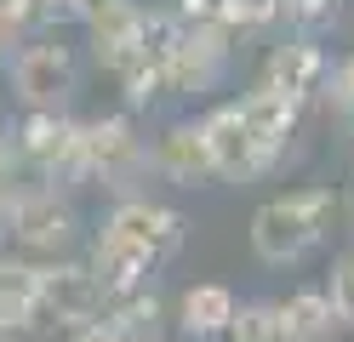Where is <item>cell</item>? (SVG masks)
<instances>
[{
  "mask_svg": "<svg viewBox=\"0 0 354 342\" xmlns=\"http://www.w3.org/2000/svg\"><path fill=\"white\" fill-rule=\"evenodd\" d=\"M154 342H166V336H154Z\"/></svg>",
  "mask_w": 354,
  "mask_h": 342,
  "instance_id": "cell-27",
  "label": "cell"
},
{
  "mask_svg": "<svg viewBox=\"0 0 354 342\" xmlns=\"http://www.w3.org/2000/svg\"><path fill=\"white\" fill-rule=\"evenodd\" d=\"M69 342H120V336L109 331L103 319H92V325H75V331H69Z\"/></svg>",
  "mask_w": 354,
  "mask_h": 342,
  "instance_id": "cell-23",
  "label": "cell"
},
{
  "mask_svg": "<svg viewBox=\"0 0 354 342\" xmlns=\"http://www.w3.org/2000/svg\"><path fill=\"white\" fill-rule=\"evenodd\" d=\"M6 149H12V120L0 114V160H6Z\"/></svg>",
  "mask_w": 354,
  "mask_h": 342,
  "instance_id": "cell-25",
  "label": "cell"
},
{
  "mask_svg": "<svg viewBox=\"0 0 354 342\" xmlns=\"http://www.w3.org/2000/svg\"><path fill=\"white\" fill-rule=\"evenodd\" d=\"M280 308V325H286V342H331L343 325H337V314H331V303H326V291H292L286 303H274Z\"/></svg>",
  "mask_w": 354,
  "mask_h": 342,
  "instance_id": "cell-15",
  "label": "cell"
},
{
  "mask_svg": "<svg viewBox=\"0 0 354 342\" xmlns=\"http://www.w3.org/2000/svg\"><path fill=\"white\" fill-rule=\"evenodd\" d=\"M12 194H17V166H12V154H6V160H0V222H6Z\"/></svg>",
  "mask_w": 354,
  "mask_h": 342,
  "instance_id": "cell-22",
  "label": "cell"
},
{
  "mask_svg": "<svg viewBox=\"0 0 354 342\" xmlns=\"http://www.w3.org/2000/svg\"><path fill=\"white\" fill-rule=\"evenodd\" d=\"M0 228L12 234L17 257H29V263H57L80 245V211L69 205V194L40 189V182H17Z\"/></svg>",
  "mask_w": 354,
  "mask_h": 342,
  "instance_id": "cell-2",
  "label": "cell"
},
{
  "mask_svg": "<svg viewBox=\"0 0 354 342\" xmlns=\"http://www.w3.org/2000/svg\"><path fill=\"white\" fill-rule=\"evenodd\" d=\"M234 114H240V126H246V137H252V149L269 160L286 154V143L297 137V114H303V103H292V97H280V91H263V86H252L246 97L234 103Z\"/></svg>",
  "mask_w": 354,
  "mask_h": 342,
  "instance_id": "cell-11",
  "label": "cell"
},
{
  "mask_svg": "<svg viewBox=\"0 0 354 342\" xmlns=\"http://www.w3.org/2000/svg\"><path fill=\"white\" fill-rule=\"evenodd\" d=\"M331 217H337V194H331L326 182L274 194V200H263L252 211V251L269 268H292V263L308 257V251H320Z\"/></svg>",
  "mask_w": 354,
  "mask_h": 342,
  "instance_id": "cell-1",
  "label": "cell"
},
{
  "mask_svg": "<svg viewBox=\"0 0 354 342\" xmlns=\"http://www.w3.org/2000/svg\"><path fill=\"white\" fill-rule=\"evenodd\" d=\"M6 23L24 35H40V29H63V23H80V0H0Z\"/></svg>",
  "mask_w": 354,
  "mask_h": 342,
  "instance_id": "cell-16",
  "label": "cell"
},
{
  "mask_svg": "<svg viewBox=\"0 0 354 342\" xmlns=\"http://www.w3.org/2000/svg\"><path fill=\"white\" fill-rule=\"evenodd\" d=\"M223 342H286L280 308L269 303V296H257V303H234V319H229V336Z\"/></svg>",
  "mask_w": 354,
  "mask_h": 342,
  "instance_id": "cell-17",
  "label": "cell"
},
{
  "mask_svg": "<svg viewBox=\"0 0 354 342\" xmlns=\"http://www.w3.org/2000/svg\"><path fill=\"white\" fill-rule=\"evenodd\" d=\"M326 52H320V40H280V46H269V57H263V75H257V86L263 91H280V97H292V103H303L308 91H320L326 86Z\"/></svg>",
  "mask_w": 354,
  "mask_h": 342,
  "instance_id": "cell-10",
  "label": "cell"
},
{
  "mask_svg": "<svg viewBox=\"0 0 354 342\" xmlns=\"http://www.w3.org/2000/svg\"><path fill=\"white\" fill-rule=\"evenodd\" d=\"M326 103H331V114L354 120V52L326 68Z\"/></svg>",
  "mask_w": 354,
  "mask_h": 342,
  "instance_id": "cell-21",
  "label": "cell"
},
{
  "mask_svg": "<svg viewBox=\"0 0 354 342\" xmlns=\"http://www.w3.org/2000/svg\"><path fill=\"white\" fill-rule=\"evenodd\" d=\"M280 17L297 40H320L337 29V0H280Z\"/></svg>",
  "mask_w": 354,
  "mask_h": 342,
  "instance_id": "cell-18",
  "label": "cell"
},
{
  "mask_svg": "<svg viewBox=\"0 0 354 342\" xmlns=\"http://www.w3.org/2000/svg\"><path fill=\"white\" fill-rule=\"evenodd\" d=\"M154 171L177 189H206L212 182V154H206V137H201V120H177L166 126V137L154 143Z\"/></svg>",
  "mask_w": 354,
  "mask_h": 342,
  "instance_id": "cell-12",
  "label": "cell"
},
{
  "mask_svg": "<svg viewBox=\"0 0 354 342\" xmlns=\"http://www.w3.org/2000/svg\"><path fill=\"white\" fill-rule=\"evenodd\" d=\"M97 234H109L115 245H126L131 257H143L149 268H166L177 251H183L189 222H183V211H171V205H154V200L126 194V200H115V211L103 217Z\"/></svg>",
  "mask_w": 354,
  "mask_h": 342,
  "instance_id": "cell-6",
  "label": "cell"
},
{
  "mask_svg": "<svg viewBox=\"0 0 354 342\" xmlns=\"http://www.w3.org/2000/svg\"><path fill=\"white\" fill-rule=\"evenodd\" d=\"M343 211H348V234H354V189H348V200H337Z\"/></svg>",
  "mask_w": 354,
  "mask_h": 342,
  "instance_id": "cell-26",
  "label": "cell"
},
{
  "mask_svg": "<svg viewBox=\"0 0 354 342\" xmlns=\"http://www.w3.org/2000/svg\"><path fill=\"white\" fill-rule=\"evenodd\" d=\"M234 57V35L217 29V23H183L177 46L166 52V91H212L223 80V68Z\"/></svg>",
  "mask_w": 354,
  "mask_h": 342,
  "instance_id": "cell-7",
  "label": "cell"
},
{
  "mask_svg": "<svg viewBox=\"0 0 354 342\" xmlns=\"http://www.w3.org/2000/svg\"><path fill=\"white\" fill-rule=\"evenodd\" d=\"M97 319H103L120 342H154L160 325H166V308H160V296H154L149 285H131V291H109Z\"/></svg>",
  "mask_w": 354,
  "mask_h": 342,
  "instance_id": "cell-14",
  "label": "cell"
},
{
  "mask_svg": "<svg viewBox=\"0 0 354 342\" xmlns=\"http://www.w3.org/2000/svg\"><path fill=\"white\" fill-rule=\"evenodd\" d=\"M6 80L29 114H69L80 91V63L63 40H17V52L6 57Z\"/></svg>",
  "mask_w": 354,
  "mask_h": 342,
  "instance_id": "cell-4",
  "label": "cell"
},
{
  "mask_svg": "<svg viewBox=\"0 0 354 342\" xmlns=\"http://www.w3.org/2000/svg\"><path fill=\"white\" fill-rule=\"evenodd\" d=\"M40 314L46 325H92L103 314V285L97 274L75 263V257H57V263H40Z\"/></svg>",
  "mask_w": 354,
  "mask_h": 342,
  "instance_id": "cell-8",
  "label": "cell"
},
{
  "mask_svg": "<svg viewBox=\"0 0 354 342\" xmlns=\"http://www.w3.org/2000/svg\"><path fill=\"white\" fill-rule=\"evenodd\" d=\"M229 319H234V291L217 285V280H201L177 296V331L189 342H223Z\"/></svg>",
  "mask_w": 354,
  "mask_h": 342,
  "instance_id": "cell-13",
  "label": "cell"
},
{
  "mask_svg": "<svg viewBox=\"0 0 354 342\" xmlns=\"http://www.w3.org/2000/svg\"><path fill=\"white\" fill-rule=\"evenodd\" d=\"M201 137H206V154H212V177L217 182H252L269 171V160L252 149L246 126H240L234 103H217L212 114H201Z\"/></svg>",
  "mask_w": 354,
  "mask_h": 342,
  "instance_id": "cell-9",
  "label": "cell"
},
{
  "mask_svg": "<svg viewBox=\"0 0 354 342\" xmlns=\"http://www.w3.org/2000/svg\"><path fill=\"white\" fill-rule=\"evenodd\" d=\"M12 166L35 171L40 189H75L86 182V160H80V120L75 114H24L12 126Z\"/></svg>",
  "mask_w": 354,
  "mask_h": 342,
  "instance_id": "cell-3",
  "label": "cell"
},
{
  "mask_svg": "<svg viewBox=\"0 0 354 342\" xmlns=\"http://www.w3.org/2000/svg\"><path fill=\"white\" fill-rule=\"evenodd\" d=\"M12 46H17V29L6 23V12H0V68H6V57H12Z\"/></svg>",
  "mask_w": 354,
  "mask_h": 342,
  "instance_id": "cell-24",
  "label": "cell"
},
{
  "mask_svg": "<svg viewBox=\"0 0 354 342\" xmlns=\"http://www.w3.org/2000/svg\"><path fill=\"white\" fill-rule=\"evenodd\" d=\"M280 17V0H217V29L229 35H246V29H263V23Z\"/></svg>",
  "mask_w": 354,
  "mask_h": 342,
  "instance_id": "cell-19",
  "label": "cell"
},
{
  "mask_svg": "<svg viewBox=\"0 0 354 342\" xmlns=\"http://www.w3.org/2000/svg\"><path fill=\"white\" fill-rule=\"evenodd\" d=\"M80 160H86V177H97L103 189H115L120 200L131 194V182L143 177L149 166V143L138 137L131 114H97V120H80Z\"/></svg>",
  "mask_w": 354,
  "mask_h": 342,
  "instance_id": "cell-5",
  "label": "cell"
},
{
  "mask_svg": "<svg viewBox=\"0 0 354 342\" xmlns=\"http://www.w3.org/2000/svg\"><path fill=\"white\" fill-rule=\"evenodd\" d=\"M326 303H331V314H337V325H343V331H354V245L343 251V257H331Z\"/></svg>",
  "mask_w": 354,
  "mask_h": 342,
  "instance_id": "cell-20",
  "label": "cell"
}]
</instances>
